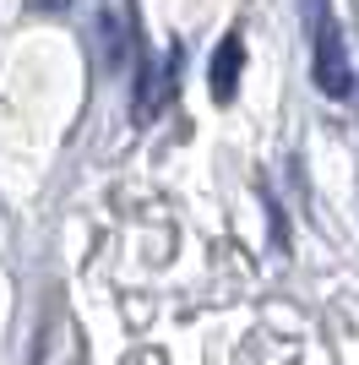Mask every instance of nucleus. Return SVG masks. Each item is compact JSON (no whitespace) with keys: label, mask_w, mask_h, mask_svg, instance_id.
<instances>
[{"label":"nucleus","mask_w":359,"mask_h":365,"mask_svg":"<svg viewBox=\"0 0 359 365\" xmlns=\"http://www.w3.org/2000/svg\"><path fill=\"white\" fill-rule=\"evenodd\" d=\"M305 28H311V76L327 98H348L354 88V66H348V49H343V28L332 16V0H305Z\"/></svg>","instance_id":"obj_1"},{"label":"nucleus","mask_w":359,"mask_h":365,"mask_svg":"<svg viewBox=\"0 0 359 365\" xmlns=\"http://www.w3.org/2000/svg\"><path fill=\"white\" fill-rule=\"evenodd\" d=\"M239 71H245V38L229 33V38H218L212 66H207V82H212V98H218V104H229L239 93Z\"/></svg>","instance_id":"obj_2"}]
</instances>
